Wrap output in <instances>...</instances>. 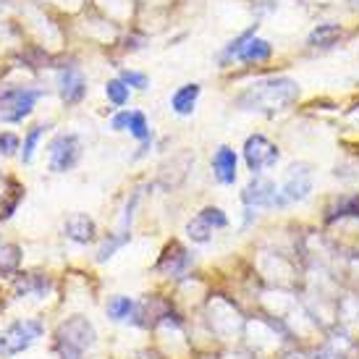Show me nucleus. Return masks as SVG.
Instances as JSON below:
<instances>
[{
	"label": "nucleus",
	"mask_w": 359,
	"mask_h": 359,
	"mask_svg": "<svg viewBox=\"0 0 359 359\" xmlns=\"http://www.w3.org/2000/svg\"><path fill=\"white\" fill-rule=\"evenodd\" d=\"M48 155H50V170L53 173H66L71 170L81 158V140L76 134H58L55 140L50 142L48 147Z\"/></svg>",
	"instance_id": "423d86ee"
},
{
	"label": "nucleus",
	"mask_w": 359,
	"mask_h": 359,
	"mask_svg": "<svg viewBox=\"0 0 359 359\" xmlns=\"http://www.w3.org/2000/svg\"><path fill=\"white\" fill-rule=\"evenodd\" d=\"M297 97H299V84L289 76H276V79L252 84L239 97V105L244 110H257V113H278L289 108Z\"/></svg>",
	"instance_id": "f257e3e1"
},
{
	"label": "nucleus",
	"mask_w": 359,
	"mask_h": 359,
	"mask_svg": "<svg viewBox=\"0 0 359 359\" xmlns=\"http://www.w3.org/2000/svg\"><path fill=\"white\" fill-rule=\"evenodd\" d=\"M278 160H280L278 147H276L268 137H262V134H252L250 140L244 142V163H247V168H250L255 176L262 173V170L273 168Z\"/></svg>",
	"instance_id": "39448f33"
},
{
	"label": "nucleus",
	"mask_w": 359,
	"mask_h": 359,
	"mask_svg": "<svg viewBox=\"0 0 359 359\" xmlns=\"http://www.w3.org/2000/svg\"><path fill=\"white\" fill-rule=\"evenodd\" d=\"M357 6H359V0H357Z\"/></svg>",
	"instance_id": "393cba45"
},
{
	"label": "nucleus",
	"mask_w": 359,
	"mask_h": 359,
	"mask_svg": "<svg viewBox=\"0 0 359 359\" xmlns=\"http://www.w3.org/2000/svg\"><path fill=\"white\" fill-rule=\"evenodd\" d=\"M273 55V45L268 40H259V37H252L244 48L239 50L236 60H244V63H262Z\"/></svg>",
	"instance_id": "ddd939ff"
},
{
	"label": "nucleus",
	"mask_w": 359,
	"mask_h": 359,
	"mask_svg": "<svg viewBox=\"0 0 359 359\" xmlns=\"http://www.w3.org/2000/svg\"><path fill=\"white\" fill-rule=\"evenodd\" d=\"M118 79L126 87H134V90H144L147 87V74H142V71H121Z\"/></svg>",
	"instance_id": "aec40b11"
},
{
	"label": "nucleus",
	"mask_w": 359,
	"mask_h": 359,
	"mask_svg": "<svg viewBox=\"0 0 359 359\" xmlns=\"http://www.w3.org/2000/svg\"><path fill=\"white\" fill-rule=\"evenodd\" d=\"M66 236L76 244H90L95 239V220L84 212H74L66 220Z\"/></svg>",
	"instance_id": "9b49d317"
},
{
	"label": "nucleus",
	"mask_w": 359,
	"mask_h": 359,
	"mask_svg": "<svg viewBox=\"0 0 359 359\" xmlns=\"http://www.w3.org/2000/svg\"><path fill=\"white\" fill-rule=\"evenodd\" d=\"M105 95H108V100L113 102V105H118V108L129 102V87L121 79H110L108 84H105Z\"/></svg>",
	"instance_id": "a211bd4d"
},
{
	"label": "nucleus",
	"mask_w": 359,
	"mask_h": 359,
	"mask_svg": "<svg viewBox=\"0 0 359 359\" xmlns=\"http://www.w3.org/2000/svg\"><path fill=\"white\" fill-rule=\"evenodd\" d=\"M312 181H315V170L309 163L299 160V163H291L289 173H286V181H283V187H280V197L289 202H302L309 197V191H312Z\"/></svg>",
	"instance_id": "0eeeda50"
},
{
	"label": "nucleus",
	"mask_w": 359,
	"mask_h": 359,
	"mask_svg": "<svg viewBox=\"0 0 359 359\" xmlns=\"http://www.w3.org/2000/svg\"><path fill=\"white\" fill-rule=\"evenodd\" d=\"M200 215L208 220L212 229H226V226H229V218H226V215H223V210H218V208H205Z\"/></svg>",
	"instance_id": "412c9836"
},
{
	"label": "nucleus",
	"mask_w": 359,
	"mask_h": 359,
	"mask_svg": "<svg viewBox=\"0 0 359 359\" xmlns=\"http://www.w3.org/2000/svg\"><path fill=\"white\" fill-rule=\"evenodd\" d=\"M241 200L247 208H283L286 200L280 197V189H276V184L270 179H255L247 184V189L241 191Z\"/></svg>",
	"instance_id": "6e6552de"
},
{
	"label": "nucleus",
	"mask_w": 359,
	"mask_h": 359,
	"mask_svg": "<svg viewBox=\"0 0 359 359\" xmlns=\"http://www.w3.org/2000/svg\"><path fill=\"white\" fill-rule=\"evenodd\" d=\"M129 123H131V110H121V113H116V116L110 118L113 131H129Z\"/></svg>",
	"instance_id": "5701e85b"
},
{
	"label": "nucleus",
	"mask_w": 359,
	"mask_h": 359,
	"mask_svg": "<svg viewBox=\"0 0 359 359\" xmlns=\"http://www.w3.org/2000/svg\"><path fill=\"white\" fill-rule=\"evenodd\" d=\"M21 147V142L16 134H11V131H6V134H0V155H6V158H11V155H16V150Z\"/></svg>",
	"instance_id": "4be33fe9"
},
{
	"label": "nucleus",
	"mask_w": 359,
	"mask_h": 359,
	"mask_svg": "<svg viewBox=\"0 0 359 359\" xmlns=\"http://www.w3.org/2000/svg\"><path fill=\"white\" fill-rule=\"evenodd\" d=\"M187 233H189V239L194 244H208L210 241V233H212V226H210L208 220L197 215L194 220H189V226H187Z\"/></svg>",
	"instance_id": "dca6fc26"
},
{
	"label": "nucleus",
	"mask_w": 359,
	"mask_h": 359,
	"mask_svg": "<svg viewBox=\"0 0 359 359\" xmlns=\"http://www.w3.org/2000/svg\"><path fill=\"white\" fill-rule=\"evenodd\" d=\"M45 129L48 126H34V129H29V134L24 137V150H21V160L24 163H32V158H34V150H37V142L42 140V134H45Z\"/></svg>",
	"instance_id": "6ab92c4d"
},
{
	"label": "nucleus",
	"mask_w": 359,
	"mask_h": 359,
	"mask_svg": "<svg viewBox=\"0 0 359 359\" xmlns=\"http://www.w3.org/2000/svg\"><path fill=\"white\" fill-rule=\"evenodd\" d=\"M95 344V328L84 318H71L55 333V349L63 359H79Z\"/></svg>",
	"instance_id": "f03ea898"
},
{
	"label": "nucleus",
	"mask_w": 359,
	"mask_h": 359,
	"mask_svg": "<svg viewBox=\"0 0 359 359\" xmlns=\"http://www.w3.org/2000/svg\"><path fill=\"white\" fill-rule=\"evenodd\" d=\"M42 97L40 90L29 87H11L0 92V123H19L29 116L37 100Z\"/></svg>",
	"instance_id": "7ed1b4c3"
},
{
	"label": "nucleus",
	"mask_w": 359,
	"mask_h": 359,
	"mask_svg": "<svg viewBox=\"0 0 359 359\" xmlns=\"http://www.w3.org/2000/svg\"><path fill=\"white\" fill-rule=\"evenodd\" d=\"M58 92L66 102H79L87 95V81L76 66H63L58 71Z\"/></svg>",
	"instance_id": "1a4fd4ad"
},
{
	"label": "nucleus",
	"mask_w": 359,
	"mask_h": 359,
	"mask_svg": "<svg viewBox=\"0 0 359 359\" xmlns=\"http://www.w3.org/2000/svg\"><path fill=\"white\" fill-rule=\"evenodd\" d=\"M339 37H341V29L336 27V24H320L318 29H312L307 42L312 45V48H330Z\"/></svg>",
	"instance_id": "2eb2a0df"
},
{
	"label": "nucleus",
	"mask_w": 359,
	"mask_h": 359,
	"mask_svg": "<svg viewBox=\"0 0 359 359\" xmlns=\"http://www.w3.org/2000/svg\"><path fill=\"white\" fill-rule=\"evenodd\" d=\"M236 165H239V158L231 147H218L215 155H212V173L220 184H233L236 181Z\"/></svg>",
	"instance_id": "9d476101"
},
{
	"label": "nucleus",
	"mask_w": 359,
	"mask_h": 359,
	"mask_svg": "<svg viewBox=\"0 0 359 359\" xmlns=\"http://www.w3.org/2000/svg\"><path fill=\"white\" fill-rule=\"evenodd\" d=\"M129 134L134 137V140H140V142L150 140V123H147V116H144L142 110H131Z\"/></svg>",
	"instance_id": "f3484780"
},
{
	"label": "nucleus",
	"mask_w": 359,
	"mask_h": 359,
	"mask_svg": "<svg viewBox=\"0 0 359 359\" xmlns=\"http://www.w3.org/2000/svg\"><path fill=\"white\" fill-rule=\"evenodd\" d=\"M0 191H3V179H0Z\"/></svg>",
	"instance_id": "b1692460"
},
{
	"label": "nucleus",
	"mask_w": 359,
	"mask_h": 359,
	"mask_svg": "<svg viewBox=\"0 0 359 359\" xmlns=\"http://www.w3.org/2000/svg\"><path fill=\"white\" fill-rule=\"evenodd\" d=\"M42 323L40 320H16L8 328L0 333V354L6 357H16L21 351H27L34 341L42 336Z\"/></svg>",
	"instance_id": "20e7f679"
},
{
	"label": "nucleus",
	"mask_w": 359,
	"mask_h": 359,
	"mask_svg": "<svg viewBox=\"0 0 359 359\" xmlns=\"http://www.w3.org/2000/svg\"><path fill=\"white\" fill-rule=\"evenodd\" d=\"M137 312V302L129 299V297H113L108 302V318L116 320V323H123V320H131Z\"/></svg>",
	"instance_id": "4468645a"
},
{
	"label": "nucleus",
	"mask_w": 359,
	"mask_h": 359,
	"mask_svg": "<svg viewBox=\"0 0 359 359\" xmlns=\"http://www.w3.org/2000/svg\"><path fill=\"white\" fill-rule=\"evenodd\" d=\"M200 84H184L179 90L173 92V97H170V108L176 110L179 116H191V110L200 100Z\"/></svg>",
	"instance_id": "f8f14e48"
}]
</instances>
